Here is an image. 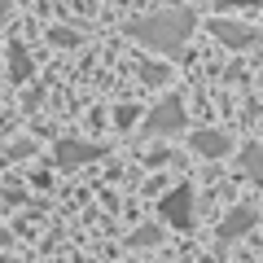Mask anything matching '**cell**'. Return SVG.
Segmentation results:
<instances>
[{
    "label": "cell",
    "instance_id": "cell-7",
    "mask_svg": "<svg viewBox=\"0 0 263 263\" xmlns=\"http://www.w3.org/2000/svg\"><path fill=\"white\" fill-rule=\"evenodd\" d=\"M211 31H215V40H224L228 48H250L254 44V31L241 27V22H228V18H215V22H211Z\"/></svg>",
    "mask_w": 263,
    "mask_h": 263
},
{
    "label": "cell",
    "instance_id": "cell-5",
    "mask_svg": "<svg viewBox=\"0 0 263 263\" xmlns=\"http://www.w3.org/2000/svg\"><path fill=\"white\" fill-rule=\"evenodd\" d=\"M189 145H193L197 158H211V162L233 154V136H224V132H193V136H189Z\"/></svg>",
    "mask_w": 263,
    "mask_h": 263
},
{
    "label": "cell",
    "instance_id": "cell-6",
    "mask_svg": "<svg viewBox=\"0 0 263 263\" xmlns=\"http://www.w3.org/2000/svg\"><path fill=\"white\" fill-rule=\"evenodd\" d=\"M259 224V215H254V206H233L224 215V224L215 228L219 237H224V241H233V237H241V233H250V228Z\"/></svg>",
    "mask_w": 263,
    "mask_h": 263
},
{
    "label": "cell",
    "instance_id": "cell-4",
    "mask_svg": "<svg viewBox=\"0 0 263 263\" xmlns=\"http://www.w3.org/2000/svg\"><path fill=\"white\" fill-rule=\"evenodd\" d=\"M101 145H92V141H57V149H53V158H57V167L62 171H75V167H84V162H92V158H101Z\"/></svg>",
    "mask_w": 263,
    "mask_h": 263
},
{
    "label": "cell",
    "instance_id": "cell-2",
    "mask_svg": "<svg viewBox=\"0 0 263 263\" xmlns=\"http://www.w3.org/2000/svg\"><path fill=\"white\" fill-rule=\"evenodd\" d=\"M141 127H145V136H180V127H184V101H180V97H162V101L145 114Z\"/></svg>",
    "mask_w": 263,
    "mask_h": 263
},
{
    "label": "cell",
    "instance_id": "cell-10",
    "mask_svg": "<svg viewBox=\"0 0 263 263\" xmlns=\"http://www.w3.org/2000/svg\"><path fill=\"white\" fill-rule=\"evenodd\" d=\"M141 79L158 88V84H167V79H171V70H167V66H158V62H141Z\"/></svg>",
    "mask_w": 263,
    "mask_h": 263
},
{
    "label": "cell",
    "instance_id": "cell-13",
    "mask_svg": "<svg viewBox=\"0 0 263 263\" xmlns=\"http://www.w3.org/2000/svg\"><path fill=\"white\" fill-rule=\"evenodd\" d=\"M53 44H66V48H70V44H79V35H75V31H53Z\"/></svg>",
    "mask_w": 263,
    "mask_h": 263
},
{
    "label": "cell",
    "instance_id": "cell-11",
    "mask_svg": "<svg viewBox=\"0 0 263 263\" xmlns=\"http://www.w3.org/2000/svg\"><path fill=\"white\" fill-rule=\"evenodd\" d=\"M158 228H141V233H132L127 237V246H132V250H141V246H158Z\"/></svg>",
    "mask_w": 263,
    "mask_h": 263
},
{
    "label": "cell",
    "instance_id": "cell-14",
    "mask_svg": "<svg viewBox=\"0 0 263 263\" xmlns=\"http://www.w3.org/2000/svg\"><path fill=\"white\" fill-rule=\"evenodd\" d=\"M9 18V0H0V22Z\"/></svg>",
    "mask_w": 263,
    "mask_h": 263
},
{
    "label": "cell",
    "instance_id": "cell-8",
    "mask_svg": "<svg viewBox=\"0 0 263 263\" xmlns=\"http://www.w3.org/2000/svg\"><path fill=\"white\" fill-rule=\"evenodd\" d=\"M237 167H241L246 180L263 184V145H241V154H237Z\"/></svg>",
    "mask_w": 263,
    "mask_h": 263
},
{
    "label": "cell",
    "instance_id": "cell-9",
    "mask_svg": "<svg viewBox=\"0 0 263 263\" xmlns=\"http://www.w3.org/2000/svg\"><path fill=\"white\" fill-rule=\"evenodd\" d=\"M9 75L18 79V84L31 75V57H27V48H9Z\"/></svg>",
    "mask_w": 263,
    "mask_h": 263
},
{
    "label": "cell",
    "instance_id": "cell-3",
    "mask_svg": "<svg viewBox=\"0 0 263 263\" xmlns=\"http://www.w3.org/2000/svg\"><path fill=\"white\" fill-rule=\"evenodd\" d=\"M193 202H197V193L189 184H180V189H171L167 197H162V219H167L171 228H180V233H189L193 228Z\"/></svg>",
    "mask_w": 263,
    "mask_h": 263
},
{
    "label": "cell",
    "instance_id": "cell-15",
    "mask_svg": "<svg viewBox=\"0 0 263 263\" xmlns=\"http://www.w3.org/2000/svg\"><path fill=\"white\" fill-rule=\"evenodd\" d=\"M0 241H9V233H0Z\"/></svg>",
    "mask_w": 263,
    "mask_h": 263
},
{
    "label": "cell",
    "instance_id": "cell-1",
    "mask_svg": "<svg viewBox=\"0 0 263 263\" xmlns=\"http://www.w3.org/2000/svg\"><path fill=\"white\" fill-rule=\"evenodd\" d=\"M189 31H193V13L189 9H162V13H149V18H132L127 22V35L141 40V44L154 48V53L180 48V40H189Z\"/></svg>",
    "mask_w": 263,
    "mask_h": 263
},
{
    "label": "cell",
    "instance_id": "cell-12",
    "mask_svg": "<svg viewBox=\"0 0 263 263\" xmlns=\"http://www.w3.org/2000/svg\"><path fill=\"white\" fill-rule=\"evenodd\" d=\"M114 119H119V127H132V123L141 119V110H136V105H119V110H114Z\"/></svg>",
    "mask_w": 263,
    "mask_h": 263
}]
</instances>
